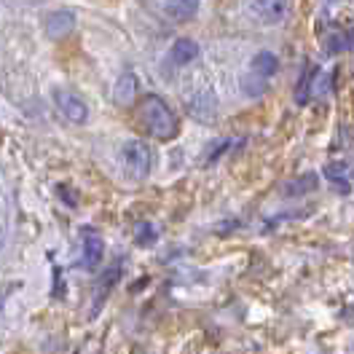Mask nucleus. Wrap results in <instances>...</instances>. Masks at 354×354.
<instances>
[{
  "mask_svg": "<svg viewBox=\"0 0 354 354\" xmlns=\"http://www.w3.org/2000/svg\"><path fill=\"white\" fill-rule=\"evenodd\" d=\"M75 22H78V19H75V14H73L70 8H57V11H51L44 22V30H46V35H48V41H65L67 35H73Z\"/></svg>",
  "mask_w": 354,
  "mask_h": 354,
  "instance_id": "obj_4",
  "label": "nucleus"
},
{
  "mask_svg": "<svg viewBox=\"0 0 354 354\" xmlns=\"http://www.w3.org/2000/svg\"><path fill=\"white\" fill-rule=\"evenodd\" d=\"M196 57H199V44L194 38H177L169 48V62L175 67L191 65V62H196Z\"/></svg>",
  "mask_w": 354,
  "mask_h": 354,
  "instance_id": "obj_10",
  "label": "nucleus"
},
{
  "mask_svg": "<svg viewBox=\"0 0 354 354\" xmlns=\"http://www.w3.org/2000/svg\"><path fill=\"white\" fill-rule=\"evenodd\" d=\"M344 48H346V35H344V32H335V35H330L328 51H330V54H338V51H344Z\"/></svg>",
  "mask_w": 354,
  "mask_h": 354,
  "instance_id": "obj_18",
  "label": "nucleus"
},
{
  "mask_svg": "<svg viewBox=\"0 0 354 354\" xmlns=\"http://www.w3.org/2000/svg\"><path fill=\"white\" fill-rule=\"evenodd\" d=\"M201 0H167L164 3V17L172 22H191L199 14Z\"/></svg>",
  "mask_w": 354,
  "mask_h": 354,
  "instance_id": "obj_9",
  "label": "nucleus"
},
{
  "mask_svg": "<svg viewBox=\"0 0 354 354\" xmlns=\"http://www.w3.org/2000/svg\"><path fill=\"white\" fill-rule=\"evenodd\" d=\"M346 175H349L346 164H328V167H325V177L338 188V194H349V191H352V185H349Z\"/></svg>",
  "mask_w": 354,
  "mask_h": 354,
  "instance_id": "obj_14",
  "label": "nucleus"
},
{
  "mask_svg": "<svg viewBox=\"0 0 354 354\" xmlns=\"http://www.w3.org/2000/svg\"><path fill=\"white\" fill-rule=\"evenodd\" d=\"M252 14L263 24H279L288 17V0H252Z\"/></svg>",
  "mask_w": 354,
  "mask_h": 354,
  "instance_id": "obj_7",
  "label": "nucleus"
},
{
  "mask_svg": "<svg viewBox=\"0 0 354 354\" xmlns=\"http://www.w3.org/2000/svg\"><path fill=\"white\" fill-rule=\"evenodd\" d=\"M234 145V140H221L218 145H215V151H209V156L204 158V167H209V164H215L218 158H221L223 153H228V148Z\"/></svg>",
  "mask_w": 354,
  "mask_h": 354,
  "instance_id": "obj_17",
  "label": "nucleus"
},
{
  "mask_svg": "<svg viewBox=\"0 0 354 354\" xmlns=\"http://www.w3.org/2000/svg\"><path fill=\"white\" fill-rule=\"evenodd\" d=\"M121 161L127 164V169L137 177H145L153 167V153L148 148L145 140H127L121 145Z\"/></svg>",
  "mask_w": 354,
  "mask_h": 354,
  "instance_id": "obj_3",
  "label": "nucleus"
},
{
  "mask_svg": "<svg viewBox=\"0 0 354 354\" xmlns=\"http://www.w3.org/2000/svg\"><path fill=\"white\" fill-rule=\"evenodd\" d=\"M121 274H124V258H115V261L105 268L102 279L97 282V290H94V309H91V314H97V311H100V306L108 301L111 290L121 282Z\"/></svg>",
  "mask_w": 354,
  "mask_h": 354,
  "instance_id": "obj_5",
  "label": "nucleus"
},
{
  "mask_svg": "<svg viewBox=\"0 0 354 354\" xmlns=\"http://www.w3.org/2000/svg\"><path fill=\"white\" fill-rule=\"evenodd\" d=\"M242 91L250 100H258V97H263L266 91H268V78H261V75L250 73V75L242 78Z\"/></svg>",
  "mask_w": 354,
  "mask_h": 354,
  "instance_id": "obj_15",
  "label": "nucleus"
},
{
  "mask_svg": "<svg viewBox=\"0 0 354 354\" xmlns=\"http://www.w3.org/2000/svg\"><path fill=\"white\" fill-rule=\"evenodd\" d=\"M319 75H322L319 65H309L304 70V75L295 86V105H309L311 97H314V84L319 81Z\"/></svg>",
  "mask_w": 354,
  "mask_h": 354,
  "instance_id": "obj_11",
  "label": "nucleus"
},
{
  "mask_svg": "<svg viewBox=\"0 0 354 354\" xmlns=\"http://www.w3.org/2000/svg\"><path fill=\"white\" fill-rule=\"evenodd\" d=\"M156 239H158V234H156L153 223L140 221L134 225V244L137 247H151V244H156Z\"/></svg>",
  "mask_w": 354,
  "mask_h": 354,
  "instance_id": "obj_16",
  "label": "nucleus"
},
{
  "mask_svg": "<svg viewBox=\"0 0 354 354\" xmlns=\"http://www.w3.org/2000/svg\"><path fill=\"white\" fill-rule=\"evenodd\" d=\"M252 73L261 78H271L279 73V57L274 51H258L252 57Z\"/></svg>",
  "mask_w": 354,
  "mask_h": 354,
  "instance_id": "obj_12",
  "label": "nucleus"
},
{
  "mask_svg": "<svg viewBox=\"0 0 354 354\" xmlns=\"http://www.w3.org/2000/svg\"><path fill=\"white\" fill-rule=\"evenodd\" d=\"M81 239H84V258H81V266L86 268V271H94L97 266L102 263V258H105V242H102V236L86 225L84 231H81Z\"/></svg>",
  "mask_w": 354,
  "mask_h": 354,
  "instance_id": "obj_6",
  "label": "nucleus"
},
{
  "mask_svg": "<svg viewBox=\"0 0 354 354\" xmlns=\"http://www.w3.org/2000/svg\"><path fill=\"white\" fill-rule=\"evenodd\" d=\"M57 191H59V199H65L67 204H70V207H75V204H78V199H75V196H73V194H70V191H73V188H67V185H59V188H57Z\"/></svg>",
  "mask_w": 354,
  "mask_h": 354,
  "instance_id": "obj_19",
  "label": "nucleus"
},
{
  "mask_svg": "<svg viewBox=\"0 0 354 354\" xmlns=\"http://www.w3.org/2000/svg\"><path fill=\"white\" fill-rule=\"evenodd\" d=\"M317 185H319V177L314 175V172L301 175V177H295V180H290L288 185H285V196H304V194L317 191Z\"/></svg>",
  "mask_w": 354,
  "mask_h": 354,
  "instance_id": "obj_13",
  "label": "nucleus"
},
{
  "mask_svg": "<svg viewBox=\"0 0 354 354\" xmlns=\"http://www.w3.org/2000/svg\"><path fill=\"white\" fill-rule=\"evenodd\" d=\"M137 75H134L132 70H127V73H121L118 75V81H115V88H113V100H115V105H121V108H129L134 100H137Z\"/></svg>",
  "mask_w": 354,
  "mask_h": 354,
  "instance_id": "obj_8",
  "label": "nucleus"
},
{
  "mask_svg": "<svg viewBox=\"0 0 354 354\" xmlns=\"http://www.w3.org/2000/svg\"><path fill=\"white\" fill-rule=\"evenodd\" d=\"M140 124L142 129L151 134L153 140L169 142L180 134V118L175 115V111L158 97V94H148L140 105Z\"/></svg>",
  "mask_w": 354,
  "mask_h": 354,
  "instance_id": "obj_1",
  "label": "nucleus"
},
{
  "mask_svg": "<svg viewBox=\"0 0 354 354\" xmlns=\"http://www.w3.org/2000/svg\"><path fill=\"white\" fill-rule=\"evenodd\" d=\"M51 97H54L57 111L62 113L70 124H86L88 105L84 102V97H81L78 91L65 88V86H57V88H51Z\"/></svg>",
  "mask_w": 354,
  "mask_h": 354,
  "instance_id": "obj_2",
  "label": "nucleus"
}]
</instances>
